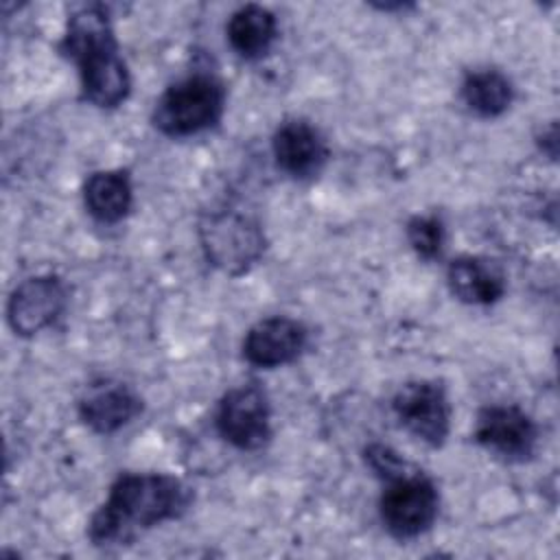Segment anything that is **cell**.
<instances>
[{
	"label": "cell",
	"mask_w": 560,
	"mask_h": 560,
	"mask_svg": "<svg viewBox=\"0 0 560 560\" xmlns=\"http://www.w3.org/2000/svg\"><path fill=\"white\" fill-rule=\"evenodd\" d=\"M190 505V490L173 475H120L88 523V538L96 547L127 545L138 534L179 518Z\"/></svg>",
	"instance_id": "6da1fadb"
},
{
	"label": "cell",
	"mask_w": 560,
	"mask_h": 560,
	"mask_svg": "<svg viewBox=\"0 0 560 560\" xmlns=\"http://www.w3.org/2000/svg\"><path fill=\"white\" fill-rule=\"evenodd\" d=\"M59 50L79 68L81 94L88 103L112 109L127 101L131 77L105 7L85 4L70 13Z\"/></svg>",
	"instance_id": "7a4b0ae2"
},
{
	"label": "cell",
	"mask_w": 560,
	"mask_h": 560,
	"mask_svg": "<svg viewBox=\"0 0 560 560\" xmlns=\"http://www.w3.org/2000/svg\"><path fill=\"white\" fill-rule=\"evenodd\" d=\"M225 109V88L212 74L186 77L158 98L151 120L168 138H186L214 127Z\"/></svg>",
	"instance_id": "3957f363"
},
{
	"label": "cell",
	"mask_w": 560,
	"mask_h": 560,
	"mask_svg": "<svg viewBox=\"0 0 560 560\" xmlns=\"http://www.w3.org/2000/svg\"><path fill=\"white\" fill-rule=\"evenodd\" d=\"M385 483L387 486L378 503L385 529L398 540H409L424 534L438 518L440 510L435 483L411 466L385 479Z\"/></svg>",
	"instance_id": "277c9868"
},
{
	"label": "cell",
	"mask_w": 560,
	"mask_h": 560,
	"mask_svg": "<svg viewBox=\"0 0 560 560\" xmlns=\"http://www.w3.org/2000/svg\"><path fill=\"white\" fill-rule=\"evenodd\" d=\"M199 241L206 258L230 276L254 267L265 252L262 228L236 210H217L201 219Z\"/></svg>",
	"instance_id": "5b68a950"
},
{
	"label": "cell",
	"mask_w": 560,
	"mask_h": 560,
	"mask_svg": "<svg viewBox=\"0 0 560 560\" xmlns=\"http://www.w3.org/2000/svg\"><path fill=\"white\" fill-rule=\"evenodd\" d=\"M217 431L238 451H258L271 438V407L258 383H245L223 394L217 407Z\"/></svg>",
	"instance_id": "8992f818"
},
{
	"label": "cell",
	"mask_w": 560,
	"mask_h": 560,
	"mask_svg": "<svg viewBox=\"0 0 560 560\" xmlns=\"http://www.w3.org/2000/svg\"><path fill=\"white\" fill-rule=\"evenodd\" d=\"M394 413L398 422L424 444L440 448L451 431V402L446 389L438 381H409L394 400Z\"/></svg>",
	"instance_id": "52a82bcc"
},
{
	"label": "cell",
	"mask_w": 560,
	"mask_h": 560,
	"mask_svg": "<svg viewBox=\"0 0 560 560\" xmlns=\"http://www.w3.org/2000/svg\"><path fill=\"white\" fill-rule=\"evenodd\" d=\"M475 440L503 459L525 462L536 448L538 427L516 405H490L477 413Z\"/></svg>",
	"instance_id": "ba28073f"
},
{
	"label": "cell",
	"mask_w": 560,
	"mask_h": 560,
	"mask_svg": "<svg viewBox=\"0 0 560 560\" xmlns=\"http://www.w3.org/2000/svg\"><path fill=\"white\" fill-rule=\"evenodd\" d=\"M66 302L68 293L57 276H35L15 287L7 304V317L18 335L31 337L52 326Z\"/></svg>",
	"instance_id": "9c48e42d"
},
{
	"label": "cell",
	"mask_w": 560,
	"mask_h": 560,
	"mask_svg": "<svg viewBox=\"0 0 560 560\" xmlns=\"http://www.w3.org/2000/svg\"><path fill=\"white\" fill-rule=\"evenodd\" d=\"M308 343L302 322L284 315L265 317L254 324L243 339V357L254 368H280L295 361Z\"/></svg>",
	"instance_id": "30bf717a"
},
{
	"label": "cell",
	"mask_w": 560,
	"mask_h": 560,
	"mask_svg": "<svg viewBox=\"0 0 560 560\" xmlns=\"http://www.w3.org/2000/svg\"><path fill=\"white\" fill-rule=\"evenodd\" d=\"M271 151L278 168L293 179L315 177L328 160L326 140L302 118H291L278 125L271 138Z\"/></svg>",
	"instance_id": "8fae6325"
},
{
	"label": "cell",
	"mask_w": 560,
	"mask_h": 560,
	"mask_svg": "<svg viewBox=\"0 0 560 560\" xmlns=\"http://www.w3.org/2000/svg\"><path fill=\"white\" fill-rule=\"evenodd\" d=\"M142 411V398L125 383H92L79 398L81 420L101 435L116 433Z\"/></svg>",
	"instance_id": "7c38bea8"
},
{
	"label": "cell",
	"mask_w": 560,
	"mask_h": 560,
	"mask_svg": "<svg viewBox=\"0 0 560 560\" xmlns=\"http://www.w3.org/2000/svg\"><path fill=\"white\" fill-rule=\"evenodd\" d=\"M446 282L459 302L475 306L494 304L505 293L503 273L497 269V265L479 256H459L451 260Z\"/></svg>",
	"instance_id": "4fadbf2b"
},
{
	"label": "cell",
	"mask_w": 560,
	"mask_h": 560,
	"mask_svg": "<svg viewBox=\"0 0 560 560\" xmlns=\"http://www.w3.org/2000/svg\"><path fill=\"white\" fill-rule=\"evenodd\" d=\"M225 35L238 57L254 61L265 57L273 46L278 37V20L260 4H245L230 15Z\"/></svg>",
	"instance_id": "5bb4252c"
},
{
	"label": "cell",
	"mask_w": 560,
	"mask_h": 560,
	"mask_svg": "<svg viewBox=\"0 0 560 560\" xmlns=\"http://www.w3.org/2000/svg\"><path fill=\"white\" fill-rule=\"evenodd\" d=\"M83 203L101 223L122 221L133 203L129 173L122 168L92 173L83 184Z\"/></svg>",
	"instance_id": "9a60e30c"
},
{
	"label": "cell",
	"mask_w": 560,
	"mask_h": 560,
	"mask_svg": "<svg viewBox=\"0 0 560 560\" xmlns=\"http://www.w3.org/2000/svg\"><path fill=\"white\" fill-rule=\"evenodd\" d=\"M459 94L464 105L472 114L481 118H497L512 105L514 88L503 72L494 68H483L472 70L464 77Z\"/></svg>",
	"instance_id": "2e32d148"
},
{
	"label": "cell",
	"mask_w": 560,
	"mask_h": 560,
	"mask_svg": "<svg viewBox=\"0 0 560 560\" xmlns=\"http://www.w3.org/2000/svg\"><path fill=\"white\" fill-rule=\"evenodd\" d=\"M446 238L444 221L438 214H416L407 221V241L422 260H435Z\"/></svg>",
	"instance_id": "e0dca14e"
},
{
	"label": "cell",
	"mask_w": 560,
	"mask_h": 560,
	"mask_svg": "<svg viewBox=\"0 0 560 560\" xmlns=\"http://www.w3.org/2000/svg\"><path fill=\"white\" fill-rule=\"evenodd\" d=\"M538 144H540V151H542V153H547L551 160H556V155H558L556 122H551L547 129H542V133L538 136Z\"/></svg>",
	"instance_id": "ac0fdd59"
}]
</instances>
